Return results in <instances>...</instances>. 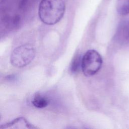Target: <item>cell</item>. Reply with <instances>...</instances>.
Instances as JSON below:
<instances>
[{"label": "cell", "mask_w": 129, "mask_h": 129, "mask_svg": "<svg viewBox=\"0 0 129 129\" xmlns=\"http://www.w3.org/2000/svg\"><path fill=\"white\" fill-rule=\"evenodd\" d=\"M65 12L63 0H41L38 8L41 21L47 25H54L62 18Z\"/></svg>", "instance_id": "1"}, {"label": "cell", "mask_w": 129, "mask_h": 129, "mask_svg": "<svg viewBox=\"0 0 129 129\" xmlns=\"http://www.w3.org/2000/svg\"><path fill=\"white\" fill-rule=\"evenodd\" d=\"M35 56V50L30 44H24L15 48L10 56V62L17 68H23L29 64Z\"/></svg>", "instance_id": "2"}, {"label": "cell", "mask_w": 129, "mask_h": 129, "mask_svg": "<svg viewBox=\"0 0 129 129\" xmlns=\"http://www.w3.org/2000/svg\"><path fill=\"white\" fill-rule=\"evenodd\" d=\"M102 59L100 54L96 50H88L82 58V70L88 77L96 74L101 69Z\"/></svg>", "instance_id": "3"}, {"label": "cell", "mask_w": 129, "mask_h": 129, "mask_svg": "<svg viewBox=\"0 0 129 129\" xmlns=\"http://www.w3.org/2000/svg\"><path fill=\"white\" fill-rule=\"evenodd\" d=\"M115 38L116 40L121 44L129 43V20L123 21L119 24Z\"/></svg>", "instance_id": "4"}, {"label": "cell", "mask_w": 129, "mask_h": 129, "mask_svg": "<svg viewBox=\"0 0 129 129\" xmlns=\"http://www.w3.org/2000/svg\"><path fill=\"white\" fill-rule=\"evenodd\" d=\"M1 128H34L35 126L32 125L25 118L19 117L10 122L2 125Z\"/></svg>", "instance_id": "5"}, {"label": "cell", "mask_w": 129, "mask_h": 129, "mask_svg": "<svg viewBox=\"0 0 129 129\" xmlns=\"http://www.w3.org/2000/svg\"><path fill=\"white\" fill-rule=\"evenodd\" d=\"M49 102V100L46 96L39 93L36 94L32 100L33 105L38 108L46 107L48 105Z\"/></svg>", "instance_id": "6"}, {"label": "cell", "mask_w": 129, "mask_h": 129, "mask_svg": "<svg viewBox=\"0 0 129 129\" xmlns=\"http://www.w3.org/2000/svg\"><path fill=\"white\" fill-rule=\"evenodd\" d=\"M82 58L81 55L79 53L74 57L70 66V71L72 73L76 74L82 70Z\"/></svg>", "instance_id": "7"}, {"label": "cell", "mask_w": 129, "mask_h": 129, "mask_svg": "<svg viewBox=\"0 0 129 129\" xmlns=\"http://www.w3.org/2000/svg\"><path fill=\"white\" fill-rule=\"evenodd\" d=\"M116 10L121 15L129 14V0H117L116 3Z\"/></svg>", "instance_id": "8"}]
</instances>
